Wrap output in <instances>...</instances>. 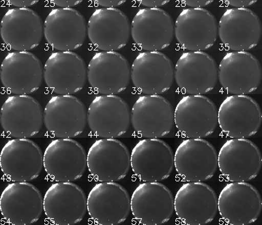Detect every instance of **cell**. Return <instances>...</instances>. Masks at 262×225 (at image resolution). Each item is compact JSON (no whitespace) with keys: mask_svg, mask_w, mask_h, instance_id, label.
Masks as SVG:
<instances>
[{"mask_svg":"<svg viewBox=\"0 0 262 225\" xmlns=\"http://www.w3.org/2000/svg\"><path fill=\"white\" fill-rule=\"evenodd\" d=\"M262 122L258 102L251 96L233 94L227 96L218 110V124L231 138H249L257 134Z\"/></svg>","mask_w":262,"mask_h":225,"instance_id":"1","label":"cell"},{"mask_svg":"<svg viewBox=\"0 0 262 225\" xmlns=\"http://www.w3.org/2000/svg\"><path fill=\"white\" fill-rule=\"evenodd\" d=\"M174 123L187 138L210 136L218 125V109L214 102L202 94L184 96L174 110Z\"/></svg>","mask_w":262,"mask_h":225,"instance_id":"2","label":"cell"},{"mask_svg":"<svg viewBox=\"0 0 262 225\" xmlns=\"http://www.w3.org/2000/svg\"><path fill=\"white\" fill-rule=\"evenodd\" d=\"M262 166L259 147L247 138H231L221 147L218 167L230 182H249L257 177Z\"/></svg>","mask_w":262,"mask_h":225,"instance_id":"3","label":"cell"},{"mask_svg":"<svg viewBox=\"0 0 262 225\" xmlns=\"http://www.w3.org/2000/svg\"><path fill=\"white\" fill-rule=\"evenodd\" d=\"M174 167L186 182H205L218 169V153L214 145L203 138L182 141L174 154Z\"/></svg>","mask_w":262,"mask_h":225,"instance_id":"4","label":"cell"},{"mask_svg":"<svg viewBox=\"0 0 262 225\" xmlns=\"http://www.w3.org/2000/svg\"><path fill=\"white\" fill-rule=\"evenodd\" d=\"M44 198L38 188L29 182L8 184L0 197L4 220L12 225L34 224L42 216Z\"/></svg>","mask_w":262,"mask_h":225,"instance_id":"5","label":"cell"},{"mask_svg":"<svg viewBox=\"0 0 262 225\" xmlns=\"http://www.w3.org/2000/svg\"><path fill=\"white\" fill-rule=\"evenodd\" d=\"M88 214L98 225H118L130 212V196L126 188L116 182H100L87 197Z\"/></svg>","mask_w":262,"mask_h":225,"instance_id":"6","label":"cell"},{"mask_svg":"<svg viewBox=\"0 0 262 225\" xmlns=\"http://www.w3.org/2000/svg\"><path fill=\"white\" fill-rule=\"evenodd\" d=\"M174 211L184 224H207L218 212V196L212 188L203 182H188L176 194Z\"/></svg>","mask_w":262,"mask_h":225,"instance_id":"7","label":"cell"},{"mask_svg":"<svg viewBox=\"0 0 262 225\" xmlns=\"http://www.w3.org/2000/svg\"><path fill=\"white\" fill-rule=\"evenodd\" d=\"M262 199L257 188L247 182H231L221 190L218 211L230 225H249L259 218Z\"/></svg>","mask_w":262,"mask_h":225,"instance_id":"8","label":"cell"},{"mask_svg":"<svg viewBox=\"0 0 262 225\" xmlns=\"http://www.w3.org/2000/svg\"><path fill=\"white\" fill-rule=\"evenodd\" d=\"M44 212L55 225H74L83 220L87 213V196L73 182H57L44 196Z\"/></svg>","mask_w":262,"mask_h":225,"instance_id":"9","label":"cell"},{"mask_svg":"<svg viewBox=\"0 0 262 225\" xmlns=\"http://www.w3.org/2000/svg\"><path fill=\"white\" fill-rule=\"evenodd\" d=\"M131 124L128 103L115 94L96 96L88 109V126L96 136L117 138L126 134Z\"/></svg>","mask_w":262,"mask_h":225,"instance_id":"10","label":"cell"},{"mask_svg":"<svg viewBox=\"0 0 262 225\" xmlns=\"http://www.w3.org/2000/svg\"><path fill=\"white\" fill-rule=\"evenodd\" d=\"M87 165L90 174L98 182L120 181L130 169V153L118 139H98L90 147Z\"/></svg>","mask_w":262,"mask_h":225,"instance_id":"11","label":"cell"},{"mask_svg":"<svg viewBox=\"0 0 262 225\" xmlns=\"http://www.w3.org/2000/svg\"><path fill=\"white\" fill-rule=\"evenodd\" d=\"M43 159L42 149L34 141L29 138H14L2 149L0 167L10 181L30 182L42 172Z\"/></svg>","mask_w":262,"mask_h":225,"instance_id":"12","label":"cell"},{"mask_svg":"<svg viewBox=\"0 0 262 225\" xmlns=\"http://www.w3.org/2000/svg\"><path fill=\"white\" fill-rule=\"evenodd\" d=\"M130 211L141 224H163L173 216L174 196L169 188L160 182H144L131 196Z\"/></svg>","mask_w":262,"mask_h":225,"instance_id":"13","label":"cell"},{"mask_svg":"<svg viewBox=\"0 0 262 225\" xmlns=\"http://www.w3.org/2000/svg\"><path fill=\"white\" fill-rule=\"evenodd\" d=\"M218 79L228 93L244 95L253 93L261 84V63L248 51H231L221 61Z\"/></svg>","mask_w":262,"mask_h":225,"instance_id":"14","label":"cell"},{"mask_svg":"<svg viewBox=\"0 0 262 225\" xmlns=\"http://www.w3.org/2000/svg\"><path fill=\"white\" fill-rule=\"evenodd\" d=\"M44 169L55 182L79 179L87 169V153L73 138H58L47 145L44 152Z\"/></svg>","mask_w":262,"mask_h":225,"instance_id":"15","label":"cell"},{"mask_svg":"<svg viewBox=\"0 0 262 225\" xmlns=\"http://www.w3.org/2000/svg\"><path fill=\"white\" fill-rule=\"evenodd\" d=\"M131 124L145 138H161L173 128L174 108L171 102L159 94L141 96L131 109Z\"/></svg>","mask_w":262,"mask_h":225,"instance_id":"16","label":"cell"},{"mask_svg":"<svg viewBox=\"0 0 262 225\" xmlns=\"http://www.w3.org/2000/svg\"><path fill=\"white\" fill-rule=\"evenodd\" d=\"M4 132L14 138H30L38 134L44 123V110L40 102L28 94L10 96L0 111Z\"/></svg>","mask_w":262,"mask_h":225,"instance_id":"17","label":"cell"},{"mask_svg":"<svg viewBox=\"0 0 262 225\" xmlns=\"http://www.w3.org/2000/svg\"><path fill=\"white\" fill-rule=\"evenodd\" d=\"M88 110L85 104L73 95L52 96L44 109L45 128L57 138H73L85 130Z\"/></svg>","mask_w":262,"mask_h":225,"instance_id":"18","label":"cell"},{"mask_svg":"<svg viewBox=\"0 0 262 225\" xmlns=\"http://www.w3.org/2000/svg\"><path fill=\"white\" fill-rule=\"evenodd\" d=\"M130 167L141 181H163L173 171V151L168 143L160 138L142 139L133 147Z\"/></svg>","mask_w":262,"mask_h":225,"instance_id":"19","label":"cell"},{"mask_svg":"<svg viewBox=\"0 0 262 225\" xmlns=\"http://www.w3.org/2000/svg\"><path fill=\"white\" fill-rule=\"evenodd\" d=\"M218 35L221 42L231 50H251L257 47L261 40V20L249 8H229L219 20Z\"/></svg>","mask_w":262,"mask_h":225,"instance_id":"20","label":"cell"},{"mask_svg":"<svg viewBox=\"0 0 262 225\" xmlns=\"http://www.w3.org/2000/svg\"><path fill=\"white\" fill-rule=\"evenodd\" d=\"M174 79L178 87L188 94L209 93L218 82V65L204 51L182 53L175 65Z\"/></svg>","mask_w":262,"mask_h":225,"instance_id":"21","label":"cell"},{"mask_svg":"<svg viewBox=\"0 0 262 225\" xmlns=\"http://www.w3.org/2000/svg\"><path fill=\"white\" fill-rule=\"evenodd\" d=\"M174 32L182 48L190 51H204L216 42L218 22L214 14L206 8H186L176 20Z\"/></svg>","mask_w":262,"mask_h":225,"instance_id":"22","label":"cell"},{"mask_svg":"<svg viewBox=\"0 0 262 225\" xmlns=\"http://www.w3.org/2000/svg\"><path fill=\"white\" fill-rule=\"evenodd\" d=\"M88 79L85 61L73 51L51 53L44 65V80L57 94L73 95L83 89Z\"/></svg>","mask_w":262,"mask_h":225,"instance_id":"23","label":"cell"},{"mask_svg":"<svg viewBox=\"0 0 262 225\" xmlns=\"http://www.w3.org/2000/svg\"><path fill=\"white\" fill-rule=\"evenodd\" d=\"M173 61L161 51L140 53L131 65V81L145 94H160L169 90L174 81Z\"/></svg>","mask_w":262,"mask_h":225,"instance_id":"24","label":"cell"},{"mask_svg":"<svg viewBox=\"0 0 262 225\" xmlns=\"http://www.w3.org/2000/svg\"><path fill=\"white\" fill-rule=\"evenodd\" d=\"M4 87L10 93L23 95L38 90L44 79L40 59L30 51H13L6 55L0 67Z\"/></svg>","mask_w":262,"mask_h":225,"instance_id":"25","label":"cell"},{"mask_svg":"<svg viewBox=\"0 0 262 225\" xmlns=\"http://www.w3.org/2000/svg\"><path fill=\"white\" fill-rule=\"evenodd\" d=\"M131 24L128 16L117 8L96 9L88 22V36L96 48L116 51L130 40Z\"/></svg>","mask_w":262,"mask_h":225,"instance_id":"26","label":"cell"},{"mask_svg":"<svg viewBox=\"0 0 262 225\" xmlns=\"http://www.w3.org/2000/svg\"><path fill=\"white\" fill-rule=\"evenodd\" d=\"M173 18L161 8H145L135 14L131 22V36L135 44L147 51L163 50L174 38Z\"/></svg>","mask_w":262,"mask_h":225,"instance_id":"27","label":"cell"},{"mask_svg":"<svg viewBox=\"0 0 262 225\" xmlns=\"http://www.w3.org/2000/svg\"><path fill=\"white\" fill-rule=\"evenodd\" d=\"M131 67L128 59L117 51L96 53L88 65V80L98 93L120 94L130 83Z\"/></svg>","mask_w":262,"mask_h":225,"instance_id":"28","label":"cell"},{"mask_svg":"<svg viewBox=\"0 0 262 225\" xmlns=\"http://www.w3.org/2000/svg\"><path fill=\"white\" fill-rule=\"evenodd\" d=\"M88 24L81 12L73 8H57L44 22V36L52 48L61 51L79 49L87 38Z\"/></svg>","mask_w":262,"mask_h":225,"instance_id":"29","label":"cell"},{"mask_svg":"<svg viewBox=\"0 0 262 225\" xmlns=\"http://www.w3.org/2000/svg\"><path fill=\"white\" fill-rule=\"evenodd\" d=\"M4 44L17 51H29L40 44L44 24L36 12L30 8H14L6 12L0 25Z\"/></svg>","mask_w":262,"mask_h":225,"instance_id":"30","label":"cell"},{"mask_svg":"<svg viewBox=\"0 0 262 225\" xmlns=\"http://www.w3.org/2000/svg\"><path fill=\"white\" fill-rule=\"evenodd\" d=\"M223 1L234 8H247L253 6L258 0H223Z\"/></svg>","mask_w":262,"mask_h":225,"instance_id":"31","label":"cell"},{"mask_svg":"<svg viewBox=\"0 0 262 225\" xmlns=\"http://www.w3.org/2000/svg\"><path fill=\"white\" fill-rule=\"evenodd\" d=\"M40 0H6V2L10 5L18 8H29L30 6H34Z\"/></svg>","mask_w":262,"mask_h":225,"instance_id":"32","label":"cell"},{"mask_svg":"<svg viewBox=\"0 0 262 225\" xmlns=\"http://www.w3.org/2000/svg\"><path fill=\"white\" fill-rule=\"evenodd\" d=\"M98 6L104 8H116L124 4L127 0H92Z\"/></svg>","mask_w":262,"mask_h":225,"instance_id":"33","label":"cell"},{"mask_svg":"<svg viewBox=\"0 0 262 225\" xmlns=\"http://www.w3.org/2000/svg\"><path fill=\"white\" fill-rule=\"evenodd\" d=\"M186 6L191 8H204L210 5L214 0H180Z\"/></svg>","mask_w":262,"mask_h":225,"instance_id":"34","label":"cell"},{"mask_svg":"<svg viewBox=\"0 0 262 225\" xmlns=\"http://www.w3.org/2000/svg\"><path fill=\"white\" fill-rule=\"evenodd\" d=\"M141 5L148 8H160L169 3L171 0H136Z\"/></svg>","mask_w":262,"mask_h":225,"instance_id":"35","label":"cell"},{"mask_svg":"<svg viewBox=\"0 0 262 225\" xmlns=\"http://www.w3.org/2000/svg\"><path fill=\"white\" fill-rule=\"evenodd\" d=\"M55 6L61 8H73L82 3L83 0H49Z\"/></svg>","mask_w":262,"mask_h":225,"instance_id":"36","label":"cell"}]
</instances>
